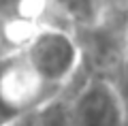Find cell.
Returning a JSON list of instances; mask_svg holds the SVG:
<instances>
[{
	"label": "cell",
	"instance_id": "cell-2",
	"mask_svg": "<svg viewBox=\"0 0 128 126\" xmlns=\"http://www.w3.org/2000/svg\"><path fill=\"white\" fill-rule=\"evenodd\" d=\"M22 51L47 83L62 90L70 86L81 64V45L77 36L56 24L38 28Z\"/></svg>",
	"mask_w": 128,
	"mask_h": 126
},
{
	"label": "cell",
	"instance_id": "cell-5",
	"mask_svg": "<svg viewBox=\"0 0 128 126\" xmlns=\"http://www.w3.org/2000/svg\"><path fill=\"white\" fill-rule=\"evenodd\" d=\"M43 26L30 22H13L0 15V60L15 51L24 49L28 41L36 34V30Z\"/></svg>",
	"mask_w": 128,
	"mask_h": 126
},
{
	"label": "cell",
	"instance_id": "cell-6",
	"mask_svg": "<svg viewBox=\"0 0 128 126\" xmlns=\"http://www.w3.org/2000/svg\"><path fill=\"white\" fill-rule=\"evenodd\" d=\"M113 83H115V90L120 94V100H122V107H124V120H126L128 126V43L124 47V54L122 60L118 64V71L113 75Z\"/></svg>",
	"mask_w": 128,
	"mask_h": 126
},
{
	"label": "cell",
	"instance_id": "cell-4",
	"mask_svg": "<svg viewBox=\"0 0 128 126\" xmlns=\"http://www.w3.org/2000/svg\"><path fill=\"white\" fill-rule=\"evenodd\" d=\"M4 126H70V94L64 90L47 105L15 117Z\"/></svg>",
	"mask_w": 128,
	"mask_h": 126
},
{
	"label": "cell",
	"instance_id": "cell-1",
	"mask_svg": "<svg viewBox=\"0 0 128 126\" xmlns=\"http://www.w3.org/2000/svg\"><path fill=\"white\" fill-rule=\"evenodd\" d=\"M47 83L22 49L0 60V126L34 111L62 94Z\"/></svg>",
	"mask_w": 128,
	"mask_h": 126
},
{
	"label": "cell",
	"instance_id": "cell-3",
	"mask_svg": "<svg viewBox=\"0 0 128 126\" xmlns=\"http://www.w3.org/2000/svg\"><path fill=\"white\" fill-rule=\"evenodd\" d=\"M70 126H126L113 79L94 75L70 94Z\"/></svg>",
	"mask_w": 128,
	"mask_h": 126
}]
</instances>
